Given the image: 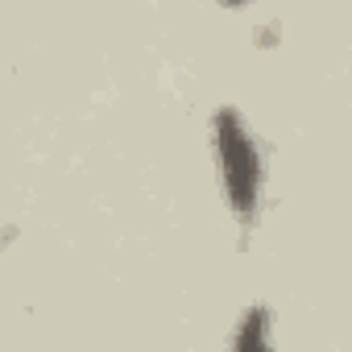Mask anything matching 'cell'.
Here are the masks:
<instances>
[{
	"instance_id": "1",
	"label": "cell",
	"mask_w": 352,
	"mask_h": 352,
	"mask_svg": "<svg viewBox=\"0 0 352 352\" xmlns=\"http://www.w3.org/2000/svg\"><path fill=\"white\" fill-rule=\"evenodd\" d=\"M212 149H216V170H220V187L224 204L241 224H257L261 208V187H265V153L245 124L236 108H216L212 116Z\"/></svg>"
},
{
	"instance_id": "2",
	"label": "cell",
	"mask_w": 352,
	"mask_h": 352,
	"mask_svg": "<svg viewBox=\"0 0 352 352\" xmlns=\"http://www.w3.org/2000/svg\"><path fill=\"white\" fill-rule=\"evenodd\" d=\"M270 319H274V311H270L265 302L249 307V311L241 315V327L232 331V344H236V348H265V344H270Z\"/></svg>"
},
{
	"instance_id": "3",
	"label": "cell",
	"mask_w": 352,
	"mask_h": 352,
	"mask_svg": "<svg viewBox=\"0 0 352 352\" xmlns=\"http://www.w3.org/2000/svg\"><path fill=\"white\" fill-rule=\"evenodd\" d=\"M220 5H224V9H245L249 0H220Z\"/></svg>"
}]
</instances>
